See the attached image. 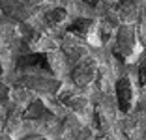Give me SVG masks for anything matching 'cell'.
I'll use <instances>...</instances> for the list:
<instances>
[{
	"label": "cell",
	"mask_w": 146,
	"mask_h": 140,
	"mask_svg": "<svg viewBox=\"0 0 146 140\" xmlns=\"http://www.w3.org/2000/svg\"><path fill=\"white\" fill-rule=\"evenodd\" d=\"M8 99H9V88L4 82H0V103H6Z\"/></svg>",
	"instance_id": "7"
},
{
	"label": "cell",
	"mask_w": 146,
	"mask_h": 140,
	"mask_svg": "<svg viewBox=\"0 0 146 140\" xmlns=\"http://www.w3.org/2000/svg\"><path fill=\"white\" fill-rule=\"evenodd\" d=\"M141 51L142 49H141V43H139L137 32H135V24L118 26L116 38H114V54L118 56V58L129 62V60L141 56L142 54Z\"/></svg>",
	"instance_id": "1"
},
{
	"label": "cell",
	"mask_w": 146,
	"mask_h": 140,
	"mask_svg": "<svg viewBox=\"0 0 146 140\" xmlns=\"http://www.w3.org/2000/svg\"><path fill=\"white\" fill-rule=\"evenodd\" d=\"M114 95L120 110L127 114L135 105V90H133V82L127 75H122L114 84Z\"/></svg>",
	"instance_id": "4"
},
{
	"label": "cell",
	"mask_w": 146,
	"mask_h": 140,
	"mask_svg": "<svg viewBox=\"0 0 146 140\" xmlns=\"http://www.w3.org/2000/svg\"><path fill=\"white\" fill-rule=\"evenodd\" d=\"M0 140H11L9 136H6V135H0Z\"/></svg>",
	"instance_id": "9"
},
{
	"label": "cell",
	"mask_w": 146,
	"mask_h": 140,
	"mask_svg": "<svg viewBox=\"0 0 146 140\" xmlns=\"http://www.w3.org/2000/svg\"><path fill=\"white\" fill-rule=\"evenodd\" d=\"M96 77H98V64L90 56L82 58L71 71L73 84L77 86V88H86L88 84H92L96 81Z\"/></svg>",
	"instance_id": "3"
},
{
	"label": "cell",
	"mask_w": 146,
	"mask_h": 140,
	"mask_svg": "<svg viewBox=\"0 0 146 140\" xmlns=\"http://www.w3.org/2000/svg\"><path fill=\"white\" fill-rule=\"evenodd\" d=\"M23 140H47L43 135H38V133H34V135H26Z\"/></svg>",
	"instance_id": "8"
},
{
	"label": "cell",
	"mask_w": 146,
	"mask_h": 140,
	"mask_svg": "<svg viewBox=\"0 0 146 140\" xmlns=\"http://www.w3.org/2000/svg\"><path fill=\"white\" fill-rule=\"evenodd\" d=\"M19 86L26 90H36L39 93H56L60 88V82L43 73H25L19 79Z\"/></svg>",
	"instance_id": "2"
},
{
	"label": "cell",
	"mask_w": 146,
	"mask_h": 140,
	"mask_svg": "<svg viewBox=\"0 0 146 140\" xmlns=\"http://www.w3.org/2000/svg\"><path fill=\"white\" fill-rule=\"evenodd\" d=\"M66 19V9L64 8H51L43 13V22L49 26H58Z\"/></svg>",
	"instance_id": "5"
},
{
	"label": "cell",
	"mask_w": 146,
	"mask_h": 140,
	"mask_svg": "<svg viewBox=\"0 0 146 140\" xmlns=\"http://www.w3.org/2000/svg\"><path fill=\"white\" fill-rule=\"evenodd\" d=\"M0 75H2V64H0Z\"/></svg>",
	"instance_id": "10"
},
{
	"label": "cell",
	"mask_w": 146,
	"mask_h": 140,
	"mask_svg": "<svg viewBox=\"0 0 146 140\" xmlns=\"http://www.w3.org/2000/svg\"><path fill=\"white\" fill-rule=\"evenodd\" d=\"M137 79H139V86L146 90V52L144 58L141 54V62H139V69H137Z\"/></svg>",
	"instance_id": "6"
}]
</instances>
